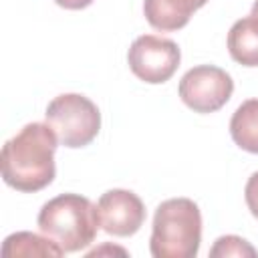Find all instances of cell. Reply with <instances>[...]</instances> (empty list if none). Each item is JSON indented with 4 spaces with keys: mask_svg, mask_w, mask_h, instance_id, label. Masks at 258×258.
Segmentation results:
<instances>
[{
    "mask_svg": "<svg viewBox=\"0 0 258 258\" xmlns=\"http://www.w3.org/2000/svg\"><path fill=\"white\" fill-rule=\"evenodd\" d=\"M228 52L244 67H258V18L244 16L228 32Z\"/></svg>",
    "mask_w": 258,
    "mask_h": 258,
    "instance_id": "cell-9",
    "label": "cell"
},
{
    "mask_svg": "<svg viewBox=\"0 0 258 258\" xmlns=\"http://www.w3.org/2000/svg\"><path fill=\"white\" fill-rule=\"evenodd\" d=\"M202 242V214L196 202L171 198L157 206L149 250L153 258H194Z\"/></svg>",
    "mask_w": 258,
    "mask_h": 258,
    "instance_id": "cell-3",
    "label": "cell"
},
{
    "mask_svg": "<svg viewBox=\"0 0 258 258\" xmlns=\"http://www.w3.org/2000/svg\"><path fill=\"white\" fill-rule=\"evenodd\" d=\"M44 117L58 143L71 149L89 145L101 129V113L97 105L79 93H62L54 97L48 103Z\"/></svg>",
    "mask_w": 258,
    "mask_h": 258,
    "instance_id": "cell-4",
    "label": "cell"
},
{
    "mask_svg": "<svg viewBox=\"0 0 258 258\" xmlns=\"http://www.w3.org/2000/svg\"><path fill=\"white\" fill-rule=\"evenodd\" d=\"M210 256H212V258H228V256H238V258L248 256V258H256L258 252H256V248H254L250 242H246L244 238L234 236V234H228V236H220V238L214 242V246H212V250H210Z\"/></svg>",
    "mask_w": 258,
    "mask_h": 258,
    "instance_id": "cell-12",
    "label": "cell"
},
{
    "mask_svg": "<svg viewBox=\"0 0 258 258\" xmlns=\"http://www.w3.org/2000/svg\"><path fill=\"white\" fill-rule=\"evenodd\" d=\"M101 228L111 236H133L145 222V206L141 198L129 189H109L99 202Z\"/></svg>",
    "mask_w": 258,
    "mask_h": 258,
    "instance_id": "cell-7",
    "label": "cell"
},
{
    "mask_svg": "<svg viewBox=\"0 0 258 258\" xmlns=\"http://www.w3.org/2000/svg\"><path fill=\"white\" fill-rule=\"evenodd\" d=\"M38 230L64 252H79L95 242L101 220L97 206L81 194H60L48 200L36 218Z\"/></svg>",
    "mask_w": 258,
    "mask_h": 258,
    "instance_id": "cell-2",
    "label": "cell"
},
{
    "mask_svg": "<svg viewBox=\"0 0 258 258\" xmlns=\"http://www.w3.org/2000/svg\"><path fill=\"white\" fill-rule=\"evenodd\" d=\"M177 91L181 101L191 111L214 113L230 101L234 93V81L220 67L198 64L181 77Z\"/></svg>",
    "mask_w": 258,
    "mask_h": 258,
    "instance_id": "cell-5",
    "label": "cell"
},
{
    "mask_svg": "<svg viewBox=\"0 0 258 258\" xmlns=\"http://www.w3.org/2000/svg\"><path fill=\"white\" fill-rule=\"evenodd\" d=\"M252 16L258 18V0H254V4H252Z\"/></svg>",
    "mask_w": 258,
    "mask_h": 258,
    "instance_id": "cell-15",
    "label": "cell"
},
{
    "mask_svg": "<svg viewBox=\"0 0 258 258\" xmlns=\"http://www.w3.org/2000/svg\"><path fill=\"white\" fill-rule=\"evenodd\" d=\"M230 135L240 149L258 153V99H248L234 111Z\"/></svg>",
    "mask_w": 258,
    "mask_h": 258,
    "instance_id": "cell-11",
    "label": "cell"
},
{
    "mask_svg": "<svg viewBox=\"0 0 258 258\" xmlns=\"http://www.w3.org/2000/svg\"><path fill=\"white\" fill-rule=\"evenodd\" d=\"M244 198H246V204H248V210L254 218H258V171H254L248 181H246V187H244Z\"/></svg>",
    "mask_w": 258,
    "mask_h": 258,
    "instance_id": "cell-13",
    "label": "cell"
},
{
    "mask_svg": "<svg viewBox=\"0 0 258 258\" xmlns=\"http://www.w3.org/2000/svg\"><path fill=\"white\" fill-rule=\"evenodd\" d=\"M127 60L131 73L137 79L149 85H159L173 77V73L179 67L181 52L179 46L169 38L143 34L135 38L129 46Z\"/></svg>",
    "mask_w": 258,
    "mask_h": 258,
    "instance_id": "cell-6",
    "label": "cell"
},
{
    "mask_svg": "<svg viewBox=\"0 0 258 258\" xmlns=\"http://www.w3.org/2000/svg\"><path fill=\"white\" fill-rule=\"evenodd\" d=\"M200 6L196 0H143V14L157 30H179Z\"/></svg>",
    "mask_w": 258,
    "mask_h": 258,
    "instance_id": "cell-8",
    "label": "cell"
},
{
    "mask_svg": "<svg viewBox=\"0 0 258 258\" xmlns=\"http://www.w3.org/2000/svg\"><path fill=\"white\" fill-rule=\"evenodd\" d=\"M56 135L48 123H28L2 145V177L18 191H38L56 173Z\"/></svg>",
    "mask_w": 258,
    "mask_h": 258,
    "instance_id": "cell-1",
    "label": "cell"
},
{
    "mask_svg": "<svg viewBox=\"0 0 258 258\" xmlns=\"http://www.w3.org/2000/svg\"><path fill=\"white\" fill-rule=\"evenodd\" d=\"M54 2L67 10H81V8H87L93 4V0H54Z\"/></svg>",
    "mask_w": 258,
    "mask_h": 258,
    "instance_id": "cell-14",
    "label": "cell"
},
{
    "mask_svg": "<svg viewBox=\"0 0 258 258\" xmlns=\"http://www.w3.org/2000/svg\"><path fill=\"white\" fill-rule=\"evenodd\" d=\"M67 254L52 238L48 236H38L34 232H16L10 234L4 244H2V256L4 258H16V256H38V258H46V256H62Z\"/></svg>",
    "mask_w": 258,
    "mask_h": 258,
    "instance_id": "cell-10",
    "label": "cell"
}]
</instances>
